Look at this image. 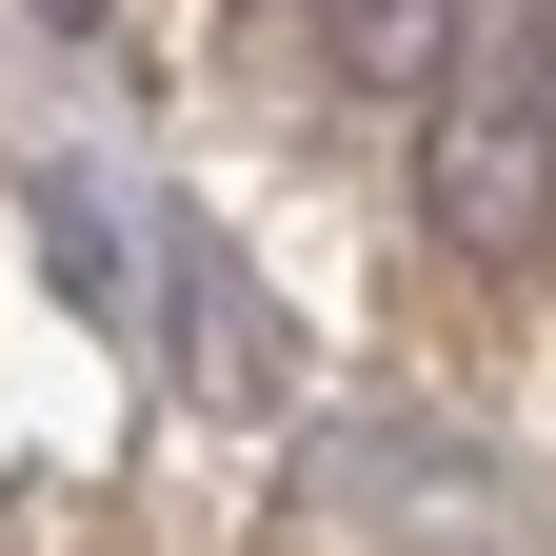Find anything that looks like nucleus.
<instances>
[{"label":"nucleus","mask_w":556,"mask_h":556,"mask_svg":"<svg viewBox=\"0 0 556 556\" xmlns=\"http://www.w3.org/2000/svg\"><path fill=\"white\" fill-rule=\"evenodd\" d=\"M417 219H438L477 278H517L556 239V100L517 80V40H477L438 100H417Z\"/></svg>","instance_id":"obj_1"},{"label":"nucleus","mask_w":556,"mask_h":556,"mask_svg":"<svg viewBox=\"0 0 556 556\" xmlns=\"http://www.w3.org/2000/svg\"><path fill=\"white\" fill-rule=\"evenodd\" d=\"M299 497L338 536H397V556H517V477L477 438H438V417H338L299 457Z\"/></svg>","instance_id":"obj_2"},{"label":"nucleus","mask_w":556,"mask_h":556,"mask_svg":"<svg viewBox=\"0 0 556 556\" xmlns=\"http://www.w3.org/2000/svg\"><path fill=\"white\" fill-rule=\"evenodd\" d=\"M160 338L199 358V397H239V417L299 378V338H278V299L219 258V219H160Z\"/></svg>","instance_id":"obj_3"},{"label":"nucleus","mask_w":556,"mask_h":556,"mask_svg":"<svg viewBox=\"0 0 556 556\" xmlns=\"http://www.w3.org/2000/svg\"><path fill=\"white\" fill-rule=\"evenodd\" d=\"M299 60H318V100H438L457 60H477V0H299Z\"/></svg>","instance_id":"obj_4"},{"label":"nucleus","mask_w":556,"mask_h":556,"mask_svg":"<svg viewBox=\"0 0 556 556\" xmlns=\"http://www.w3.org/2000/svg\"><path fill=\"white\" fill-rule=\"evenodd\" d=\"M21 219H40V278H60L80 318H139V258H119V179H100V160H40Z\"/></svg>","instance_id":"obj_5"},{"label":"nucleus","mask_w":556,"mask_h":556,"mask_svg":"<svg viewBox=\"0 0 556 556\" xmlns=\"http://www.w3.org/2000/svg\"><path fill=\"white\" fill-rule=\"evenodd\" d=\"M497 40H517V80L556 100V0H517V21H497Z\"/></svg>","instance_id":"obj_6"}]
</instances>
